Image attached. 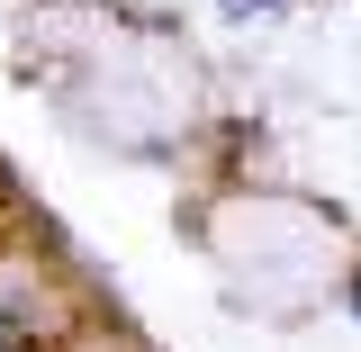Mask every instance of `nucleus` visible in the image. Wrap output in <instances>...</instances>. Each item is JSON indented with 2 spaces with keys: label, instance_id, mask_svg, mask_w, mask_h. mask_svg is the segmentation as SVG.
Wrapping results in <instances>:
<instances>
[{
  "label": "nucleus",
  "instance_id": "obj_1",
  "mask_svg": "<svg viewBox=\"0 0 361 352\" xmlns=\"http://www.w3.org/2000/svg\"><path fill=\"white\" fill-rule=\"evenodd\" d=\"M353 308H361V271H353Z\"/></svg>",
  "mask_w": 361,
  "mask_h": 352
}]
</instances>
